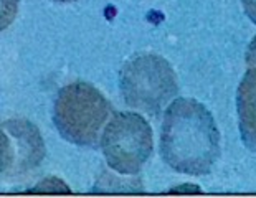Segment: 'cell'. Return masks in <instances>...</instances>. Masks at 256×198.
<instances>
[{
	"label": "cell",
	"mask_w": 256,
	"mask_h": 198,
	"mask_svg": "<svg viewBox=\"0 0 256 198\" xmlns=\"http://www.w3.org/2000/svg\"><path fill=\"white\" fill-rule=\"evenodd\" d=\"M238 128L246 148L256 152V66L248 68L236 91Z\"/></svg>",
	"instance_id": "6"
},
{
	"label": "cell",
	"mask_w": 256,
	"mask_h": 198,
	"mask_svg": "<svg viewBox=\"0 0 256 198\" xmlns=\"http://www.w3.org/2000/svg\"><path fill=\"white\" fill-rule=\"evenodd\" d=\"M119 90L126 106L157 118L178 94L177 74L160 54H136L119 71Z\"/></svg>",
	"instance_id": "3"
},
{
	"label": "cell",
	"mask_w": 256,
	"mask_h": 198,
	"mask_svg": "<svg viewBox=\"0 0 256 198\" xmlns=\"http://www.w3.org/2000/svg\"><path fill=\"white\" fill-rule=\"evenodd\" d=\"M52 2H56V4H73V2H78V0H52Z\"/></svg>",
	"instance_id": "9"
},
{
	"label": "cell",
	"mask_w": 256,
	"mask_h": 198,
	"mask_svg": "<svg viewBox=\"0 0 256 198\" xmlns=\"http://www.w3.org/2000/svg\"><path fill=\"white\" fill-rule=\"evenodd\" d=\"M108 165L121 175H138L154 150L149 122L136 112H116L101 137Z\"/></svg>",
	"instance_id": "4"
},
{
	"label": "cell",
	"mask_w": 256,
	"mask_h": 198,
	"mask_svg": "<svg viewBox=\"0 0 256 198\" xmlns=\"http://www.w3.org/2000/svg\"><path fill=\"white\" fill-rule=\"evenodd\" d=\"M45 144L26 119H8L2 124V178H17L40 167Z\"/></svg>",
	"instance_id": "5"
},
{
	"label": "cell",
	"mask_w": 256,
	"mask_h": 198,
	"mask_svg": "<svg viewBox=\"0 0 256 198\" xmlns=\"http://www.w3.org/2000/svg\"><path fill=\"white\" fill-rule=\"evenodd\" d=\"M246 66L248 68L256 66V36L252 40V43H250L246 50Z\"/></svg>",
	"instance_id": "8"
},
{
	"label": "cell",
	"mask_w": 256,
	"mask_h": 198,
	"mask_svg": "<svg viewBox=\"0 0 256 198\" xmlns=\"http://www.w3.org/2000/svg\"><path fill=\"white\" fill-rule=\"evenodd\" d=\"M160 156L172 170L208 175L220 158V130L204 104L180 98L167 108L160 130Z\"/></svg>",
	"instance_id": "1"
},
{
	"label": "cell",
	"mask_w": 256,
	"mask_h": 198,
	"mask_svg": "<svg viewBox=\"0 0 256 198\" xmlns=\"http://www.w3.org/2000/svg\"><path fill=\"white\" fill-rule=\"evenodd\" d=\"M242 5L246 16L256 25V0H242Z\"/></svg>",
	"instance_id": "7"
},
{
	"label": "cell",
	"mask_w": 256,
	"mask_h": 198,
	"mask_svg": "<svg viewBox=\"0 0 256 198\" xmlns=\"http://www.w3.org/2000/svg\"><path fill=\"white\" fill-rule=\"evenodd\" d=\"M110 114V101L84 81L62 88L53 104V124L60 136L80 147H96Z\"/></svg>",
	"instance_id": "2"
}]
</instances>
